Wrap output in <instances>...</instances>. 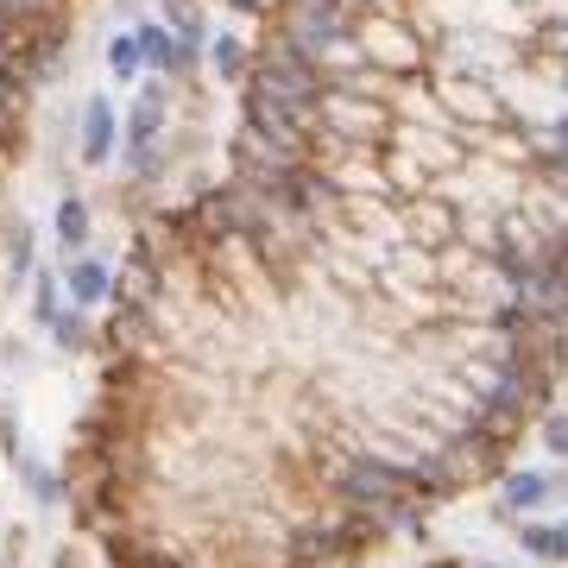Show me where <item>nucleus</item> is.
<instances>
[{"instance_id": "obj_1", "label": "nucleus", "mask_w": 568, "mask_h": 568, "mask_svg": "<svg viewBox=\"0 0 568 568\" xmlns=\"http://www.w3.org/2000/svg\"><path fill=\"white\" fill-rule=\"evenodd\" d=\"M354 44H361V58L373 70H398V77L417 70V44H410L398 13H366V20H354Z\"/></svg>"}, {"instance_id": "obj_2", "label": "nucleus", "mask_w": 568, "mask_h": 568, "mask_svg": "<svg viewBox=\"0 0 568 568\" xmlns=\"http://www.w3.org/2000/svg\"><path fill=\"white\" fill-rule=\"evenodd\" d=\"M133 39H140L145 70H159L164 82H190V77H196V63H203V44L178 39V32L159 26V20H140V26H133Z\"/></svg>"}, {"instance_id": "obj_3", "label": "nucleus", "mask_w": 568, "mask_h": 568, "mask_svg": "<svg viewBox=\"0 0 568 568\" xmlns=\"http://www.w3.org/2000/svg\"><path fill=\"white\" fill-rule=\"evenodd\" d=\"M164 126H171V82H145L140 95L126 102V126H121V152H133V145H159Z\"/></svg>"}, {"instance_id": "obj_4", "label": "nucleus", "mask_w": 568, "mask_h": 568, "mask_svg": "<svg viewBox=\"0 0 568 568\" xmlns=\"http://www.w3.org/2000/svg\"><path fill=\"white\" fill-rule=\"evenodd\" d=\"M58 278H63V304H77V310H102V304H108V291H114V272H108L95 253H77V260H63V265H58Z\"/></svg>"}, {"instance_id": "obj_5", "label": "nucleus", "mask_w": 568, "mask_h": 568, "mask_svg": "<svg viewBox=\"0 0 568 568\" xmlns=\"http://www.w3.org/2000/svg\"><path fill=\"white\" fill-rule=\"evenodd\" d=\"M114 140H121V114H114V102H108V95H89V102H82V126H77L82 164H108L114 159Z\"/></svg>"}, {"instance_id": "obj_6", "label": "nucleus", "mask_w": 568, "mask_h": 568, "mask_svg": "<svg viewBox=\"0 0 568 568\" xmlns=\"http://www.w3.org/2000/svg\"><path fill=\"white\" fill-rule=\"evenodd\" d=\"M7 246H0V265H7V291H26L32 284V272H39V234H32V222L26 215H7Z\"/></svg>"}, {"instance_id": "obj_7", "label": "nucleus", "mask_w": 568, "mask_h": 568, "mask_svg": "<svg viewBox=\"0 0 568 568\" xmlns=\"http://www.w3.org/2000/svg\"><path fill=\"white\" fill-rule=\"evenodd\" d=\"M549 493H556V480H549V474H537V467H530V474H506L493 518H499V525H518V518H530V511L544 506Z\"/></svg>"}, {"instance_id": "obj_8", "label": "nucleus", "mask_w": 568, "mask_h": 568, "mask_svg": "<svg viewBox=\"0 0 568 568\" xmlns=\"http://www.w3.org/2000/svg\"><path fill=\"white\" fill-rule=\"evenodd\" d=\"M398 234H405L410 246H429V253H436V246H448V234H455V215L417 196V203H405V215H398Z\"/></svg>"}, {"instance_id": "obj_9", "label": "nucleus", "mask_w": 568, "mask_h": 568, "mask_svg": "<svg viewBox=\"0 0 568 568\" xmlns=\"http://www.w3.org/2000/svg\"><path fill=\"white\" fill-rule=\"evenodd\" d=\"M51 227H58V246L63 260H77V253H89V234H95V215H89V203H82L77 190L58 203V215H51Z\"/></svg>"}, {"instance_id": "obj_10", "label": "nucleus", "mask_w": 568, "mask_h": 568, "mask_svg": "<svg viewBox=\"0 0 568 568\" xmlns=\"http://www.w3.org/2000/svg\"><path fill=\"white\" fill-rule=\"evenodd\" d=\"M518 549L537 556L544 568H562L568 562V530L562 525H537V518H518Z\"/></svg>"}, {"instance_id": "obj_11", "label": "nucleus", "mask_w": 568, "mask_h": 568, "mask_svg": "<svg viewBox=\"0 0 568 568\" xmlns=\"http://www.w3.org/2000/svg\"><path fill=\"white\" fill-rule=\"evenodd\" d=\"M44 335H51L58 354H95V323H89V310H77V304H63Z\"/></svg>"}, {"instance_id": "obj_12", "label": "nucleus", "mask_w": 568, "mask_h": 568, "mask_svg": "<svg viewBox=\"0 0 568 568\" xmlns=\"http://www.w3.org/2000/svg\"><path fill=\"white\" fill-rule=\"evenodd\" d=\"M209 70L222 82H246L253 77V51H246V39H234V32H222V39H209Z\"/></svg>"}, {"instance_id": "obj_13", "label": "nucleus", "mask_w": 568, "mask_h": 568, "mask_svg": "<svg viewBox=\"0 0 568 568\" xmlns=\"http://www.w3.org/2000/svg\"><path fill=\"white\" fill-rule=\"evenodd\" d=\"M102 63H108V77H114V82H133L145 70L140 39H133V32H114V39H108V51H102Z\"/></svg>"}, {"instance_id": "obj_14", "label": "nucleus", "mask_w": 568, "mask_h": 568, "mask_svg": "<svg viewBox=\"0 0 568 568\" xmlns=\"http://www.w3.org/2000/svg\"><path fill=\"white\" fill-rule=\"evenodd\" d=\"M58 310H63V278H58V272H32V323L51 328Z\"/></svg>"}, {"instance_id": "obj_15", "label": "nucleus", "mask_w": 568, "mask_h": 568, "mask_svg": "<svg viewBox=\"0 0 568 568\" xmlns=\"http://www.w3.org/2000/svg\"><path fill=\"white\" fill-rule=\"evenodd\" d=\"M13 467H20V480L32 487V499H39V506H58L63 493H70V487L58 480V474H44V467L32 462V455H13Z\"/></svg>"}, {"instance_id": "obj_16", "label": "nucleus", "mask_w": 568, "mask_h": 568, "mask_svg": "<svg viewBox=\"0 0 568 568\" xmlns=\"http://www.w3.org/2000/svg\"><path fill=\"white\" fill-rule=\"evenodd\" d=\"M159 26H171L178 39H196L203 44V7L196 0H164V20Z\"/></svg>"}, {"instance_id": "obj_17", "label": "nucleus", "mask_w": 568, "mask_h": 568, "mask_svg": "<svg viewBox=\"0 0 568 568\" xmlns=\"http://www.w3.org/2000/svg\"><path fill=\"white\" fill-rule=\"evenodd\" d=\"M0 13H20V20H63V0H0Z\"/></svg>"}, {"instance_id": "obj_18", "label": "nucleus", "mask_w": 568, "mask_h": 568, "mask_svg": "<svg viewBox=\"0 0 568 568\" xmlns=\"http://www.w3.org/2000/svg\"><path fill=\"white\" fill-rule=\"evenodd\" d=\"M544 448L556 455V462H568V410L562 417H544Z\"/></svg>"}, {"instance_id": "obj_19", "label": "nucleus", "mask_w": 568, "mask_h": 568, "mask_svg": "<svg viewBox=\"0 0 568 568\" xmlns=\"http://www.w3.org/2000/svg\"><path fill=\"white\" fill-rule=\"evenodd\" d=\"M234 13H265V0H227Z\"/></svg>"}, {"instance_id": "obj_20", "label": "nucleus", "mask_w": 568, "mask_h": 568, "mask_svg": "<svg viewBox=\"0 0 568 568\" xmlns=\"http://www.w3.org/2000/svg\"><path fill=\"white\" fill-rule=\"evenodd\" d=\"M58 568H82V562H77V549H70V544L58 549Z\"/></svg>"}, {"instance_id": "obj_21", "label": "nucleus", "mask_w": 568, "mask_h": 568, "mask_svg": "<svg viewBox=\"0 0 568 568\" xmlns=\"http://www.w3.org/2000/svg\"><path fill=\"white\" fill-rule=\"evenodd\" d=\"M114 7H121V13H140V0H114Z\"/></svg>"}, {"instance_id": "obj_22", "label": "nucleus", "mask_w": 568, "mask_h": 568, "mask_svg": "<svg viewBox=\"0 0 568 568\" xmlns=\"http://www.w3.org/2000/svg\"><path fill=\"white\" fill-rule=\"evenodd\" d=\"M429 568H462V562H429Z\"/></svg>"}, {"instance_id": "obj_23", "label": "nucleus", "mask_w": 568, "mask_h": 568, "mask_svg": "<svg viewBox=\"0 0 568 568\" xmlns=\"http://www.w3.org/2000/svg\"><path fill=\"white\" fill-rule=\"evenodd\" d=\"M0 568H13V556H0Z\"/></svg>"}, {"instance_id": "obj_24", "label": "nucleus", "mask_w": 568, "mask_h": 568, "mask_svg": "<svg viewBox=\"0 0 568 568\" xmlns=\"http://www.w3.org/2000/svg\"><path fill=\"white\" fill-rule=\"evenodd\" d=\"M562 530H568V525H562Z\"/></svg>"}]
</instances>
